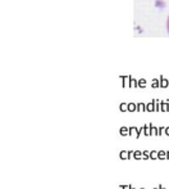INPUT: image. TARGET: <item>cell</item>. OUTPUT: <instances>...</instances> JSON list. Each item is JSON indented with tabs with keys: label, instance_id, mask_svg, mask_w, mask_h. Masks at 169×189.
Instances as JSON below:
<instances>
[{
	"label": "cell",
	"instance_id": "1",
	"mask_svg": "<svg viewBox=\"0 0 169 189\" xmlns=\"http://www.w3.org/2000/svg\"><path fill=\"white\" fill-rule=\"evenodd\" d=\"M131 157H133V151H120L119 152L120 160H130Z\"/></svg>",
	"mask_w": 169,
	"mask_h": 189
},
{
	"label": "cell",
	"instance_id": "2",
	"mask_svg": "<svg viewBox=\"0 0 169 189\" xmlns=\"http://www.w3.org/2000/svg\"><path fill=\"white\" fill-rule=\"evenodd\" d=\"M130 136H133V138H140V133H138V129L135 128V126H132V128H130Z\"/></svg>",
	"mask_w": 169,
	"mask_h": 189
},
{
	"label": "cell",
	"instance_id": "3",
	"mask_svg": "<svg viewBox=\"0 0 169 189\" xmlns=\"http://www.w3.org/2000/svg\"><path fill=\"white\" fill-rule=\"evenodd\" d=\"M119 134L122 136H130V129L123 126V128H120V130H119Z\"/></svg>",
	"mask_w": 169,
	"mask_h": 189
},
{
	"label": "cell",
	"instance_id": "4",
	"mask_svg": "<svg viewBox=\"0 0 169 189\" xmlns=\"http://www.w3.org/2000/svg\"><path fill=\"white\" fill-rule=\"evenodd\" d=\"M149 126H150V130H151V136H158L159 135V129H156L153 123H150Z\"/></svg>",
	"mask_w": 169,
	"mask_h": 189
},
{
	"label": "cell",
	"instance_id": "5",
	"mask_svg": "<svg viewBox=\"0 0 169 189\" xmlns=\"http://www.w3.org/2000/svg\"><path fill=\"white\" fill-rule=\"evenodd\" d=\"M133 158L136 161L142 160V151H133Z\"/></svg>",
	"mask_w": 169,
	"mask_h": 189
},
{
	"label": "cell",
	"instance_id": "6",
	"mask_svg": "<svg viewBox=\"0 0 169 189\" xmlns=\"http://www.w3.org/2000/svg\"><path fill=\"white\" fill-rule=\"evenodd\" d=\"M143 135H145V136H151V130H150V126L143 125Z\"/></svg>",
	"mask_w": 169,
	"mask_h": 189
},
{
	"label": "cell",
	"instance_id": "7",
	"mask_svg": "<svg viewBox=\"0 0 169 189\" xmlns=\"http://www.w3.org/2000/svg\"><path fill=\"white\" fill-rule=\"evenodd\" d=\"M158 156H159V160L160 161L166 160V151H158Z\"/></svg>",
	"mask_w": 169,
	"mask_h": 189
},
{
	"label": "cell",
	"instance_id": "8",
	"mask_svg": "<svg viewBox=\"0 0 169 189\" xmlns=\"http://www.w3.org/2000/svg\"><path fill=\"white\" fill-rule=\"evenodd\" d=\"M142 160L143 161L150 160V151H142Z\"/></svg>",
	"mask_w": 169,
	"mask_h": 189
},
{
	"label": "cell",
	"instance_id": "9",
	"mask_svg": "<svg viewBox=\"0 0 169 189\" xmlns=\"http://www.w3.org/2000/svg\"><path fill=\"white\" fill-rule=\"evenodd\" d=\"M158 151H150V160H158Z\"/></svg>",
	"mask_w": 169,
	"mask_h": 189
},
{
	"label": "cell",
	"instance_id": "10",
	"mask_svg": "<svg viewBox=\"0 0 169 189\" xmlns=\"http://www.w3.org/2000/svg\"><path fill=\"white\" fill-rule=\"evenodd\" d=\"M163 133H165V128H159V136L163 135Z\"/></svg>",
	"mask_w": 169,
	"mask_h": 189
},
{
	"label": "cell",
	"instance_id": "11",
	"mask_svg": "<svg viewBox=\"0 0 169 189\" xmlns=\"http://www.w3.org/2000/svg\"><path fill=\"white\" fill-rule=\"evenodd\" d=\"M130 186H131V185H119L120 189H130Z\"/></svg>",
	"mask_w": 169,
	"mask_h": 189
},
{
	"label": "cell",
	"instance_id": "12",
	"mask_svg": "<svg viewBox=\"0 0 169 189\" xmlns=\"http://www.w3.org/2000/svg\"><path fill=\"white\" fill-rule=\"evenodd\" d=\"M127 108H128V107H127L125 104H122V106H120V109L122 111H127Z\"/></svg>",
	"mask_w": 169,
	"mask_h": 189
},
{
	"label": "cell",
	"instance_id": "13",
	"mask_svg": "<svg viewBox=\"0 0 169 189\" xmlns=\"http://www.w3.org/2000/svg\"><path fill=\"white\" fill-rule=\"evenodd\" d=\"M128 111H135V106H133V104H130V106H128Z\"/></svg>",
	"mask_w": 169,
	"mask_h": 189
},
{
	"label": "cell",
	"instance_id": "14",
	"mask_svg": "<svg viewBox=\"0 0 169 189\" xmlns=\"http://www.w3.org/2000/svg\"><path fill=\"white\" fill-rule=\"evenodd\" d=\"M166 31L169 34V15H168V19H166Z\"/></svg>",
	"mask_w": 169,
	"mask_h": 189
},
{
	"label": "cell",
	"instance_id": "15",
	"mask_svg": "<svg viewBox=\"0 0 169 189\" xmlns=\"http://www.w3.org/2000/svg\"><path fill=\"white\" fill-rule=\"evenodd\" d=\"M153 108H154V107H153V104H149V106H147V111H154Z\"/></svg>",
	"mask_w": 169,
	"mask_h": 189
},
{
	"label": "cell",
	"instance_id": "16",
	"mask_svg": "<svg viewBox=\"0 0 169 189\" xmlns=\"http://www.w3.org/2000/svg\"><path fill=\"white\" fill-rule=\"evenodd\" d=\"M166 136H169V126H168V128H165V133H164Z\"/></svg>",
	"mask_w": 169,
	"mask_h": 189
},
{
	"label": "cell",
	"instance_id": "17",
	"mask_svg": "<svg viewBox=\"0 0 169 189\" xmlns=\"http://www.w3.org/2000/svg\"><path fill=\"white\" fill-rule=\"evenodd\" d=\"M138 108H140L138 111H143V106H142V104H138Z\"/></svg>",
	"mask_w": 169,
	"mask_h": 189
},
{
	"label": "cell",
	"instance_id": "18",
	"mask_svg": "<svg viewBox=\"0 0 169 189\" xmlns=\"http://www.w3.org/2000/svg\"><path fill=\"white\" fill-rule=\"evenodd\" d=\"M163 111H166V104H163Z\"/></svg>",
	"mask_w": 169,
	"mask_h": 189
},
{
	"label": "cell",
	"instance_id": "19",
	"mask_svg": "<svg viewBox=\"0 0 169 189\" xmlns=\"http://www.w3.org/2000/svg\"><path fill=\"white\" fill-rule=\"evenodd\" d=\"M166 160H169V151H166Z\"/></svg>",
	"mask_w": 169,
	"mask_h": 189
},
{
	"label": "cell",
	"instance_id": "20",
	"mask_svg": "<svg viewBox=\"0 0 169 189\" xmlns=\"http://www.w3.org/2000/svg\"><path fill=\"white\" fill-rule=\"evenodd\" d=\"M159 189H165V188H164L163 185H159Z\"/></svg>",
	"mask_w": 169,
	"mask_h": 189
},
{
	"label": "cell",
	"instance_id": "21",
	"mask_svg": "<svg viewBox=\"0 0 169 189\" xmlns=\"http://www.w3.org/2000/svg\"><path fill=\"white\" fill-rule=\"evenodd\" d=\"M130 189H136V188H133V186H132V185H131V186H130Z\"/></svg>",
	"mask_w": 169,
	"mask_h": 189
},
{
	"label": "cell",
	"instance_id": "22",
	"mask_svg": "<svg viewBox=\"0 0 169 189\" xmlns=\"http://www.w3.org/2000/svg\"><path fill=\"white\" fill-rule=\"evenodd\" d=\"M140 189H145V188H140Z\"/></svg>",
	"mask_w": 169,
	"mask_h": 189
},
{
	"label": "cell",
	"instance_id": "23",
	"mask_svg": "<svg viewBox=\"0 0 169 189\" xmlns=\"http://www.w3.org/2000/svg\"><path fill=\"white\" fill-rule=\"evenodd\" d=\"M154 189H159V188H154Z\"/></svg>",
	"mask_w": 169,
	"mask_h": 189
}]
</instances>
